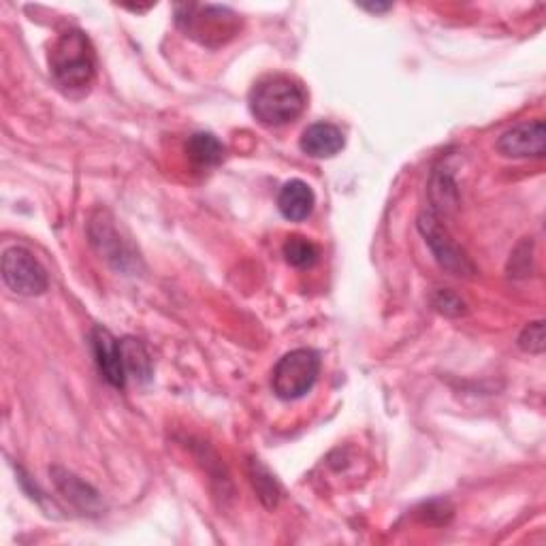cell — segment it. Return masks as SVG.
<instances>
[{"instance_id": "obj_1", "label": "cell", "mask_w": 546, "mask_h": 546, "mask_svg": "<svg viewBox=\"0 0 546 546\" xmlns=\"http://www.w3.org/2000/svg\"><path fill=\"white\" fill-rule=\"evenodd\" d=\"M50 75L56 88L71 99H82L90 92L96 77V56L82 30H69L56 39L50 52Z\"/></svg>"}, {"instance_id": "obj_2", "label": "cell", "mask_w": 546, "mask_h": 546, "mask_svg": "<svg viewBox=\"0 0 546 546\" xmlns=\"http://www.w3.org/2000/svg\"><path fill=\"white\" fill-rule=\"evenodd\" d=\"M308 107V92L288 75H267L250 92L252 116L265 126L295 122Z\"/></svg>"}, {"instance_id": "obj_3", "label": "cell", "mask_w": 546, "mask_h": 546, "mask_svg": "<svg viewBox=\"0 0 546 546\" xmlns=\"http://www.w3.org/2000/svg\"><path fill=\"white\" fill-rule=\"evenodd\" d=\"M178 26L190 39L207 47H220L237 37L239 15L227 7L216 5H178Z\"/></svg>"}, {"instance_id": "obj_4", "label": "cell", "mask_w": 546, "mask_h": 546, "mask_svg": "<svg viewBox=\"0 0 546 546\" xmlns=\"http://www.w3.org/2000/svg\"><path fill=\"white\" fill-rule=\"evenodd\" d=\"M320 374V357L310 348H297L284 355L273 367L271 387L284 401H293L308 395Z\"/></svg>"}, {"instance_id": "obj_5", "label": "cell", "mask_w": 546, "mask_h": 546, "mask_svg": "<svg viewBox=\"0 0 546 546\" xmlns=\"http://www.w3.org/2000/svg\"><path fill=\"white\" fill-rule=\"evenodd\" d=\"M3 280L13 293L22 297L43 295L50 286L47 271L35 259V254L26 248L13 246L3 254Z\"/></svg>"}, {"instance_id": "obj_6", "label": "cell", "mask_w": 546, "mask_h": 546, "mask_svg": "<svg viewBox=\"0 0 546 546\" xmlns=\"http://www.w3.org/2000/svg\"><path fill=\"white\" fill-rule=\"evenodd\" d=\"M419 229L425 237V242L429 244L433 256H436L438 263L446 271H451L453 276H470V273L474 271L472 263L468 261V256L463 254V250L453 242L451 235L446 233L442 222L436 216H433L431 212L421 214Z\"/></svg>"}, {"instance_id": "obj_7", "label": "cell", "mask_w": 546, "mask_h": 546, "mask_svg": "<svg viewBox=\"0 0 546 546\" xmlns=\"http://www.w3.org/2000/svg\"><path fill=\"white\" fill-rule=\"evenodd\" d=\"M497 152L506 158H542L546 152V128L542 120H529L497 139Z\"/></svg>"}, {"instance_id": "obj_8", "label": "cell", "mask_w": 546, "mask_h": 546, "mask_svg": "<svg viewBox=\"0 0 546 546\" xmlns=\"http://www.w3.org/2000/svg\"><path fill=\"white\" fill-rule=\"evenodd\" d=\"M92 350H94V359L96 365H99L101 374L105 380L116 389L126 387V365H124V355H122V342L116 340L107 329L96 327L92 331Z\"/></svg>"}, {"instance_id": "obj_9", "label": "cell", "mask_w": 546, "mask_h": 546, "mask_svg": "<svg viewBox=\"0 0 546 546\" xmlns=\"http://www.w3.org/2000/svg\"><path fill=\"white\" fill-rule=\"evenodd\" d=\"M299 146L303 154H308L312 158H331L344 150L346 139H344V133L335 124L318 122L305 128Z\"/></svg>"}, {"instance_id": "obj_10", "label": "cell", "mask_w": 546, "mask_h": 546, "mask_svg": "<svg viewBox=\"0 0 546 546\" xmlns=\"http://www.w3.org/2000/svg\"><path fill=\"white\" fill-rule=\"evenodd\" d=\"M92 235V244L99 248V252L105 256L109 263H114L118 269L126 271L128 263H133V254H128V246L122 242V237H118V231L114 229V224L105 220H92L90 227Z\"/></svg>"}, {"instance_id": "obj_11", "label": "cell", "mask_w": 546, "mask_h": 546, "mask_svg": "<svg viewBox=\"0 0 546 546\" xmlns=\"http://www.w3.org/2000/svg\"><path fill=\"white\" fill-rule=\"evenodd\" d=\"M314 203H316L314 190L301 180H291L284 184L278 195V207L282 216L293 222H301L308 218L314 210Z\"/></svg>"}, {"instance_id": "obj_12", "label": "cell", "mask_w": 546, "mask_h": 546, "mask_svg": "<svg viewBox=\"0 0 546 546\" xmlns=\"http://www.w3.org/2000/svg\"><path fill=\"white\" fill-rule=\"evenodd\" d=\"M186 152L192 163L203 169L218 167L224 160V146L212 133L190 135L186 143Z\"/></svg>"}, {"instance_id": "obj_13", "label": "cell", "mask_w": 546, "mask_h": 546, "mask_svg": "<svg viewBox=\"0 0 546 546\" xmlns=\"http://www.w3.org/2000/svg\"><path fill=\"white\" fill-rule=\"evenodd\" d=\"M52 474H54L58 489L64 493L67 500H71L73 504H77L79 508H84V510L99 508V493H96L92 487H88L86 483H82V480H79L75 474H71L67 470H60V468H54Z\"/></svg>"}, {"instance_id": "obj_14", "label": "cell", "mask_w": 546, "mask_h": 546, "mask_svg": "<svg viewBox=\"0 0 546 546\" xmlns=\"http://www.w3.org/2000/svg\"><path fill=\"white\" fill-rule=\"evenodd\" d=\"M122 355H124V365H126L128 376H135L137 380H143V382L150 378L152 363H150V355L141 342L122 340Z\"/></svg>"}, {"instance_id": "obj_15", "label": "cell", "mask_w": 546, "mask_h": 546, "mask_svg": "<svg viewBox=\"0 0 546 546\" xmlns=\"http://www.w3.org/2000/svg\"><path fill=\"white\" fill-rule=\"evenodd\" d=\"M284 256H286V263L288 265L305 269V267H312L316 263L318 248H316L314 242H310L308 237L293 235V237L286 239Z\"/></svg>"}, {"instance_id": "obj_16", "label": "cell", "mask_w": 546, "mask_h": 546, "mask_svg": "<svg viewBox=\"0 0 546 546\" xmlns=\"http://www.w3.org/2000/svg\"><path fill=\"white\" fill-rule=\"evenodd\" d=\"M252 483L256 487V491L261 493V500L273 508L278 504V485H276V480L271 478V474L263 468V465L259 461H252Z\"/></svg>"}, {"instance_id": "obj_17", "label": "cell", "mask_w": 546, "mask_h": 546, "mask_svg": "<svg viewBox=\"0 0 546 546\" xmlns=\"http://www.w3.org/2000/svg\"><path fill=\"white\" fill-rule=\"evenodd\" d=\"M519 346L525 352H532V355H542L544 352V323L542 320H536V323H529L521 337H519Z\"/></svg>"}, {"instance_id": "obj_18", "label": "cell", "mask_w": 546, "mask_h": 546, "mask_svg": "<svg viewBox=\"0 0 546 546\" xmlns=\"http://www.w3.org/2000/svg\"><path fill=\"white\" fill-rule=\"evenodd\" d=\"M433 305L446 314V316H459L465 312V303L451 291H440L436 297H433Z\"/></svg>"}, {"instance_id": "obj_19", "label": "cell", "mask_w": 546, "mask_h": 546, "mask_svg": "<svg viewBox=\"0 0 546 546\" xmlns=\"http://www.w3.org/2000/svg\"><path fill=\"white\" fill-rule=\"evenodd\" d=\"M363 9H369V11H387L389 5H374V7H363Z\"/></svg>"}]
</instances>
